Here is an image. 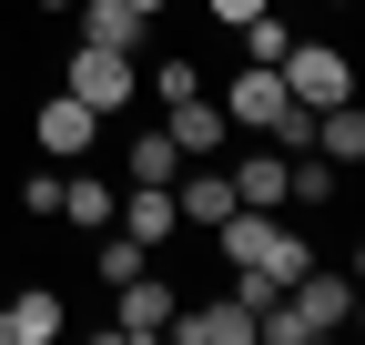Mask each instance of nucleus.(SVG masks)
Segmentation results:
<instances>
[{
    "mask_svg": "<svg viewBox=\"0 0 365 345\" xmlns=\"http://www.w3.org/2000/svg\"><path fill=\"white\" fill-rule=\"evenodd\" d=\"M61 92L71 102H91V112H132V102H143V71H132V51H102V41H81V51L61 61Z\"/></svg>",
    "mask_w": 365,
    "mask_h": 345,
    "instance_id": "f257e3e1",
    "label": "nucleus"
},
{
    "mask_svg": "<svg viewBox=\"0 0 365 345\" xmlns=\"http://www.w3.org/2000/svg\"><path fill=\"white\" fill-rule=\"evenodd\" d=\"M274 71H284V92H294L304 112H335V102H355V61L335 51V41H304V31H294V51L274 61Z\"/></svg>",
    "mask_w": 365,
    "mask_h": 345,
    "instance_id": "f03ea898",
    "label": "nucleus"
},
{
    "mask_svg": "<svg viewBox=\"0 0 365 345\" xmlns=\"http://www.w3.org/2000/svg\"><path fill=\"white\" fill-rule=\"evenodd\" d=\"M284 305H294L304 345H314V335H345V325H355V274H325V264H304V274L284 284Z\"/></svg>",
    "mask_w": 365,
    "mask_h": 345,
    "instance_id": "7ed1b4c3",
    "label": "nucleus"
},
{
    "mask_svg": "<svg viewBox=\"0 0 365 345\" xmlns=\"http://www.w3.org/2000/svg\"><path fill=\"white\" fill-rule=\"evenodd\" d=\"M284 71H264V61H244L234 81H223V122H234V133H274V122H284Z\"/></svg>",
    "mask_w": 365,
    "mask_h": 345,
    "instance_id": "20e7f679",
    "label": "nucleus"
},
{
    "mask_svg": "<svg viewBox=\"0 0 365 345\" xmlns=\"http://www.w3.org/2000/svg\"><path fill=\"white\" fill-rule=\"evenodd\" d=\"M31 143L51 153V163H81L91 143H102V112H91V102H71V92H51V102L31 112Z\"/></svg>",
    "mask_w": 365,
    "mask_h": 345,
    "instance_id": "39448f33",
    "label": "nucleus"
},
{
    "mask_svg": "<svg viewBox=\"0 0 365 345\" xmlns=\"http://www.w3.org/2000/svg\"><path fill=\"white\" fill-rule=\"evenodd\" d=\"M112 224L132 234V244H182V203H173V183H122V203H112Z\"/></svg>",
    "mask_w": 365,
    "mask_h": 345,
    "instance_id": "423d86ee",
    "label": "nucleus"
},
{
    "mask_svg": "<svg viewBox=\"0 0 365 345\" xmlns=\"http://www.w3.org/2000/svg\"><path fill=\"white\" fill-rule=\"evenodd\" d=\"M163 335H173V345H254V315L234 305V294H203V305H173Z\"/></svg>",
    "mask_w": 365,
    "mask_h": 345,
    "instance_id": "0eeeda50",
    "label": "nucleus"
},
{
    "mask_svg": "<svg viewBox=\"0 0 365 345\" xmlns=\"http://www.w3.org/2000/svg\"><path fill=\"white\" fill-rule=\"evenodd\" d=\"M61 325H71V305H61L51 284H21V294H0V345H51Z\"/></svg>",
    "mask_w": 365,
    "mask_h": 345,
    "instance_id": "6e6552de",
    "label": "nucleus"
},
{
    "mask_svg": "<svg viewBox=\"0 0 365 345\" xmlns=\"http://www.w3.org/2000/svg\"><path fill=\"white\" fill-rule=\"evenodd\" d=\"M173 305H182V294L143 264L132 284H112V335H163V325H173Z\"/></svg>",
    "mask_w": 365,
    "mask_h": 345,
    "instance_id": "1a4fd4ad",
    "label": "nucleus"
},
{
    "mask_svg": "<svg viewBox=\"0 0 365 345\" xmlns=\"http://www.w3.org/2000/svg\"><path fill=\"white\" fill-rule=\"evenodd\" d=\"M173 203H182L193 234H213L223 213H234V172H223V163H182V172H173Z\"/></svg>",
    "mask_w": 365,
    "mask_h": 345,
    "instance_id": "9d476101",
    "label": "nucleus"
},
{
    "mask_svg": "<svg viewBox=\"0 0 365 345\" xmlns=\"http://www.w3.org/2000/svg\"><path fill=\"white\" fill-rule=\"evenodd\" d=\"M71 31L102 41V51H143V41H153V21L132 11V0H71Z\"/></svg>",
    "mask_w": 365,
    "mask_h": 345,
    "instance_id": "9b49d317",
    "label": "nucleus"
},
{
    "mask_svg": "<svg viewBox=\"0 0 365 345\" xmlns=\"http://www.w3.org/2000/svg\"><path fill=\"white\" fill-rule=\"evenodd\" d=\"M163 133L182 143V163H193V153H223V143H234V122H223L213 92H193V102H173V112H163Z\"/></svg>",
    "mask_w": 365,
    "mask_h": 345,
    "instance_id": "f8f14e48",
    "label": "nucleus"
},
{
    "mask_svg": "<svg viewBox=\"0 0 365 345\" xmlns=\"http://www.w3.org/2000/svg\"><path fill=\"white\" fill-rule=\"evenodd\" d=\"M112 203H122V183H112V172H61V224L102 234V224H112Z\"/></svg>",
    "mask_w": 365,
    "mask_h": 345,
    "instance_id": "ddd939ff",
    "label": "nucleus"
},
{
    "mask_svg": "<svg viewBox=\"0 0 365 345\" xmlns=\"http://www.w3.org/2000/svg\"><path fill=\"white\" fill-rule=\"evenodd\" d=\"M223 172H234V203H254V213H284V153H234Z\"/></svg>",
    "mask_w": 365,
    "mask_h": 345,
    "instance_id": "4468645a",
    "label": "nucleus"
},
{
    "mask_svg": "<svg viewBox=\"0 0 365 345\" xmlns=\"http://www.w3.org/2000/svg\"><path fill=\"white\" fill-rule=\"evenodd\" d=\"M304 153H325L335 172H355V163H365V112H355V102H335V112H314V143H304Z\"/></svg>",
    "mask_w": 365,
    "mask_h": 345,
    "instance_id": "2eb2a0df",
    "label": "nucleus"
},
{
    "mask_svg": "<svg viewBox=\"0 0 365 345\" xmlns=\"http://www.w3.org/2000/svg\"><path fill=\"white\" fill-rule=\"evenodd\" d=\"M143 264H153V244H132L122 224H102V234H91V274H102V294H112V284H132Z\"/></svg>",
    "mask_w": 365,
    "mask_h": 345,
    "instance_id": "dca6fc26",
    "label": "nucleus"
},
{
    "mask_svg": "<svg viewBox=\"0 0 365 345\" xmlns=\"http://www.w3.org/2000/svg\"><path fill=\"white\" fill-rule=\"evenodd\" d=\"M173 172H182V143L173 133H132L122 143V183H173Z\"/></svg>",
    "mask_w": 365,
    "mask_h": 345,
    "instance_id": "f3484780",
    "label": "nucleus"
},
{
    "mask_svg": "<svg viewBox=\"0 0 365 345\" xmlns=\"http://www.w3.org/2000/svg\"><path fill=\"white\" fill-rule=\"evenodd\" d=\"M143 92H153L163 112H173V102H193V92H203V61H193V51H163V61L143 71Z\"/></svg>",
    "mask_w": 365,
    "mask_h": 345,
    "instance_id": "a211bd4d",
    "label": "nucleus"
},
{
    "mask_svg": "<svg viewBox=\"0 0 365 345\" xmlns=\"http://www.w3.org/2000/svg\"><path fill=\"white\" fill-rule=\"evenodd\" d=\"M284 51H294V21H274V11H254V21H244V61H264V71H274Z\"/></svg>",
    "mask_w": 365,
    "mask_h": 345,
    "instance_id": "6ab92c4d",
    "label": "nucleus"
},
{
    "mask_svg": "<svg viewBox=\"0 0 365 345\" xmlns=\"http://www.w3.org/2000/svg\"><path fill=\"white\" fill-rule=\"evenodd\" d=\"M21 213L51 224V213H61V172H21Z\"/></svg>",
    "mask_w": 365,
    "mask_h": 345,
    "instance_id": "aec40b11",
    "label": "nucleus"
},
{
    "mask_svg": "<svg viewBox=\"0 0 365 345\" xmlns=\"http://www.w3.org/2000/svg\"><path fill=\"white\" fill-rule=\"evenodd\" d=\"M203 11H213V21H223V31H244V21H254V11H274V0H203Z\"/></svg>",
    "mask_w": 365,
    "mask_h": 345,
    "instance_id": "412c9836",
    "label": "nucleus"
},
{
    "mask_svg": "<svg viewBox=\"0 0 365 345\" xmlns=\"http://www.w3.org/2000/svg\"><path fill=\"white\" fill-rule=\"evenodd\" d=\"M132 11H143V21H163V11H173V0H132Z\"/></svg>",
    "mask_w": 365,
    "mask_h": 345,
    "instance_id": "4be33fe9",
    "label": "nucleus"
},
{
    "mask_svg": "<svg viewBox=\"0 0 365 345\" xmlns=\"http://www.w3.org/2000/svg\"><path fill=\"white\" fill-rule=\"evenodd\" d=\"M31 11H71V0H31Z\"/></svg>",
    "mask_w": 365,
    "mask_h": 345,
    "instance_id": "5701e85b",
    "label": "nucleus"
},
{
    "mask_svg": "<svg viewBox=\"0 0 365 345\" xmlns=\"http://www.w3.org/2000/svg\"><path fill=\"white\" fill-rule=\"evenodd\" d=\"M335 11H355V0H335Z\"/></svg>",
    "mask_w": 365,
    "mask_h": 345,
    "instance_id": "b1692460",
    "label": "nucleus"
}]
</instances>
